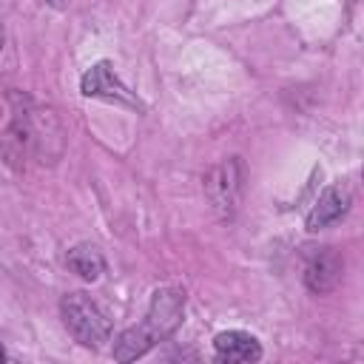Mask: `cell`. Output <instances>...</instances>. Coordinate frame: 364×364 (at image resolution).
I'll return each instance as SVG.
<instances>
[{
    "label": "cell",
    "mask_w": 364,
    "mask_h": 364,
    "mask_svg": "<svg viewBox=\"0 0 364 364\" xmlns=\"http://www.w3.org/2000/svg\"><path fill=\"white\" fill-rule=\"evenodd\" d=\"M182 304L185 299L176 293V290H159L154 293V301H151V310L145 316V321L134 330H128L122 338H119V347H117V358L128 361V358H136L142 355L154 341L165 338L168 333H173V327L179 324L182 318Z\"/></svg>",
    "instance_id": "cell-1"
},
{
    "label": "cell",
    "mask_w": 364,
    "mask_h": 364,
    "mask_svg": "<svg viewBox=\"0 0 364 364\" xmlns=\"http://www.w3.org/2000/svg\"><path fill=\"white\" fill-rule=\"evenodd\" d=\"M63 310V321L68 327V333L85 344V347H102V341H108L111 336V321L105 316V310L88 299L85 293H71L63 299L60 304Z\"/></svg>",
    "instance_id": "cell-2"
},
{
    "label": "cell",
    "mask_w": 364,
    "mask_h": 364,
    "mask_svg": "<svg viewBox=\"0 0 364 364\" xmlns=\"http://www.w3.org/2000/svg\"><path fill=\"white\" fill-rule=\"evenodd\" d=\"M213 350H216V358H222V361H259L262 358L259 341L245 330L219 333L213 338Z\"/></svg>",
    "instance_id": "cell-3"
},
{
    "label": "cell",
    "mask_w": 364,
    "mask_h": 364,
    "mask_svg": "<svg viewBox=\"0 0 364 364\" xmlns=\"http://www.w3.org/2000/svg\"><path fill=\"white\" fill-rule=\"evenodd\" d=\"M82 94H85V97H108V100L117 97V100H128L125 88L119 85V80L114 77V71H111L108 63L94 65V68L82 77Z\"/></svg>",
    "instance_id": "cell-4"
},
{
    "label": "cell",
    "mask_w": 364,
    "mask_h": 364,
    "mask_svg": "<svg viewBox=\"0 0 364 364\" xmlns=\"http://www.w3.org/2000/svg\"><path fill=\"white\" fill-rule=\"evenodd\" d=\"M338 276H341V262H338V256L330 253V250H324L321 256H316V259L307 264V284H310V290H316V293L330 290V287L338 282Z\"/></svg>",
    "instance_id": "cell-5"
},
{
    "label": "cell",
    "mask_w": 364,
    "mask_h": 364,
    "mask_svg": "<svg viewBox=\"0 0 364 364\" xmlns=\"http://www.w3.org/2000/svg\"><path fill=\"white\" fill-rule=\"evenodd\" d=\"M344 210H347V193H341L338 188L324 191V196L318 199V205H316V208L310 210V216H307V230H318V228L336 222Z\"/></svg>",
    "instance_id": "cell-6"
},
{
    "label": "cell",
    "mask_w": 364,
    "mask_h": 364,
    "mask_svg": "<svg viewBox=\"0 0 364 364\" xmlns=\"http://www.w3.org/2000/svg\"><path fill=\"white\" fill-rule=\"evenodd\" d=\"M68 264L82 276V279H97L102 273V256L94 247H74L68 253Z\"/></svg>",
    "instance_id": "cell-7"
},
{
    "label": "cell",
    "mask_w": 364,
    "mask_h": 364,
    "mask_svg": "<svg viewBox=\"0 0 364 364\" xmlns=\"http://www.w3.org/2000/svg\"><path fill=\"white\" fill-rule=\"evenodd\" d=\"M3 358H6V350H3V344H0V361H3Z\"/></svg>",
    "instance_id": "cell-8"
}]
</instances>
